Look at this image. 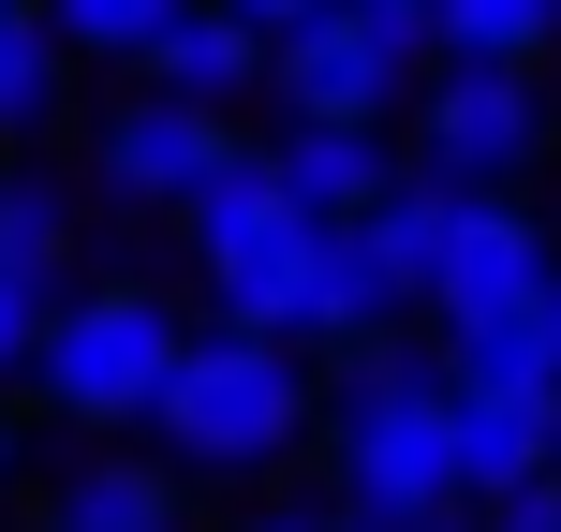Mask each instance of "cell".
Segmentation results:
<instances>
[{"label":"cell","instance_id":"30bf717a","mask_svg":"<svg viewBox=\"0 0 561 532\" xmlns=\"http://www.w3.org/2000/svg\"><path fill=\"white\" fill-rule=\"evenodd\" d=\"M45 532H178V474L163 459H75Z\"/></svg>","mask_w":561,"mask_h":532},{"label":"cell","instance_id":"ba28073f","mask_svg":"<svg viewBox=\"0 0 561 532\" xmlns=\"http://www.w3.org/2000/svg\"><path fill=\"white\" fill-rule=\"evenodd\" d=\"M134 89H178V104H237V89H266V30H252V15H222V0H178V15L134 45Z\"/></svg>","mask_w":561,"mask_h":532},{"label":"cell","instance_id":"e0dca14e","mask_svg":"<svg viewBox=\"0 0 561 532\" xmlns=\"http://www.w3.org/2000/svg\"><path fill=\"white\" fill-rule=\"evenodd\" d=\"M488 532H561V488L533 474V488H503V503H488Z\"/></svg>","mask_w":561,"mask_h":532},{"label":"cell","instance_id":"5b68a950","mask_svg":"<svg viewBox=\"0 0 561 532\" xmlns=\"http://www.w3.org/2000/svg\"><path fill=\"white\" fill-rule=\"evenodd\" d=\"M533 148H547L533 59H444V89H428V118H414V178H444V193H517Z\"/></svg>","mask_w":561,"mask_h":532},{"label":"cell","instance_id":"ffe728a7","mask_svg":"<svg viewBox=\"0 0 561 532\" xmlns=\"http://www.w3.org/2000/svg\"><path fill=\"white\" fill-rule=\"evenodd\" d=\"M222 15H252V30H280V15H310V0H222Z\"/></svg>","mask_w":561,"mask_h":532},{"label":"cell","instance_id":"44dd1931","mask_svg":"<svg viewBox=\"0 0 561 532\" xmlns=\"http://www.w3.org/2000/svg\"><path fill=\"white\" fill-rule=\"evenodd\" d=\"M547 488H561V415H547Z\"/></svg>","mask_w":561,"mask_h":532},{"label":"cell","instance_id":"7402d4cb","mask_svg":"<svg viewBox=\"0 0 561 532\" xmlns=\"http://www.w3.org/2000/svg\"><path fill=\"white\" fill-rule=\"evenodd\" d=\"M0 459H15V429H0Z\"/></svg>","mask_w":561,"mask_h":532},{"label":"cell","instance_id":"ac0fdd59","mask_svg":"<svg viewBox=\"0 0 561 532\" xmlns=\"http://www.w3.org/2000/svg\"><path fill=\"white\" fill-rule=\"evenodd\" d=\"M533 355H547V385H561V267L533 281Z\"/></svg>","mask_w":561,"mask_h":532},{"label":"cell","instance_id":"9a60e30c","mask_svg":"<svg viewBox=\"0 0 561 532\" xmlns=\"http://www.w3.org/2000/svg\"><path fill=\"white\" fill-rule=\"evenodd\" d=\"M178 0H45V45H89V59H134Z\"/></svg>","mask_w":561,"mask_h":532},{"label":"cell","instance_id":"6da1fadb","mask_svg":"<svg viewBox=\"0 0 561 532\" xmlns=\"http://www.w3.org/2000/svg\"><path fill=\"white\" fill-rule=\"evenodd\" d=\"M134 429L163 444V474H280L310 444V370L266 326H207V340L178 326V355H163Z\"/></svg>","mask_w":561,"mask_h":532},{"label":"cell","instance_id":"9c48e42d","mask_svg":"<svg viewBox=\"0 0 561 532\" xmlns=\"http://www.w3.org/2000/svg\"><path fill=\"white\" fill-rule=\"evenodd\" d=\"M266 178L310 207V223H355V207L385 193L399 163H385V118H296V134L266 148Z\"/></svg>","mask_w":561,"mask_h":532},{"label":"cell","instance_id":"4fadbf2b","mask_svg":"<svg viewBox=\"0 0 561 532\" xmlns=\"http://www.w3.org/2000/svg\"><path fill=\"white\" fill-rule=\"evenodd\" d=\"M45 104H59V45H45L30 0H0V134H30Z\"/></svg>","mask_w":561,"mask_h":532},{"label":"cell","instance_id":"5bb4252c","mask_svg":"<svg viewBox=\"0 0 561 532\" xmlns=\"http://www.w3.org/2000/svg\"><path fill=\"white\" fill-rule=\"evenodd\" d=\"M59 252H75V207H59L45 178H0V267H30V281H59Z\"/></svg>","mask_w":561,"mask_h":532},{"label":"cell","instance_id":"8fae6325","mask_svg":"<svg viewBox=\"0 0 561 532\" xmlns=\"http://www.w3.org/2000/svg\"><path fill=\"white\" fill-rule=\"evenodd\" d=\"M385 310H399L385 267L355 252V223H325V237H310V296H296V355H310V340H369Z\"/></svg>","mask_w":561,"mask_h":532},{"label":"cell","instance_id":"52a82bcc","mask_svg":"<svg viewBox=\"0 0 561 532\" xmlns=\"http://www.w3.org/2000/svg\"><path fill=\"white\" fill-rule=\"evenodd\" d=\"M222 104H178V89H134V104L104 118V148H89V163H104V193H134V207H178L193 193L207 163H222Z\"/></svg>","mask_w":561,"mask_h":532},{"label":"cell","instance_id":"d6986e66","mask_svg":"<svg viewBox=\"0 0 561 532\" xmlns=\"http://www.w3.org/2000/svg\"><path fill=\"white\" fill-rule=\"evenodd\" d=\"M252 532H369V518H355V503H340V518H252Z\"/></svg>","mask_w":561,"mask_h":532},{"label":"cell","instance_id":"7c38bea8","mask_svg":"<svg viewBox=\"0 0 561 532\" xmlns=\"http://www.w3.org/2000/svg\"><path fill=\"white\" fill-rule=\"evenodd\" d=\"M428 59H547L561 45V0H414Z\"/></svg>","mask_w":561,"mask_h":532},{"label":"cell","instance_id":"277c9868","mask_svg":"<svg viewBox=\"0 0 561 532\" xmlns=\"http://www.w3.org/2000/svg\"><path fill=\"white\" fill-rule=\"evenodd\" d=\"M414 59H428V15H414V0H310V15L266 30V89L296 118H385Z\"/></svg>","mask_w":561,"mask_h":532},{"label":"cell","instance_id":"8992f818","mask_svg":"<svg viewBox=\"0 0 561 532\" xmlns=\"http://www.w3.org/2000/svg\"><path fill=\"white\" fill-rule=\"evenodd\" d=\"M444 399H458V503H503L547 474V415H561L547 370H444Z\"/></svg>","mask_w":561,"mask_h":532},{"label":"cell","instance_id":"7a4b0ae2","mask_svg":"<svg viewBox=\"0 0 561 532\" xmlns=\"http://www.w3.org/2000/svg\"><path fill=\"white\" fill-rule=\"evenodd\" d=\"M340 488L369 532H458V399L428 355H355L340 385Z\"/></svg>","mask_w":561,"mask_h":532},{"label":"cell","instance_id":"3957f363","mask_svg":"<svg viewBox=\"0 0 561 532\" xmlns=\"http://www.w3.org/2000/svg\"><path fill=\"white\" fill-rule=\"evenodd\" d=\"M178 355V310L148 281H104V296H45V340H30V385L59 399L75 429H134L148 385Z\"/></svg>","mask_w":561,"mask_h":532},{"label":"cell","instance_id":"2e32d148","mask_svg":"<svg viewBox=\"0 0 561 532\" xmlns=\"http://www.w3.org/2000/svg\"><path fill=\"white\" fill-rule=\"evenodd\" d=\"M45 296H59V281L0 267V385H15V370H30V340H45Z\"/></svg>","mask_w":561,"mask_h":532}]
</instances>
